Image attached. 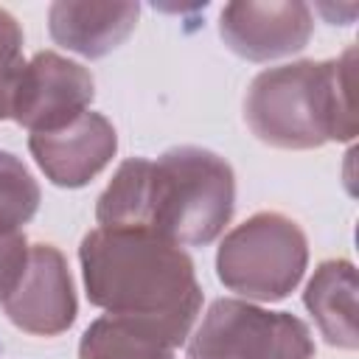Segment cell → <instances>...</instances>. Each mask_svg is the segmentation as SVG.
Listing matches in <instances>:
<instances>
[{"mask_svg": "<svg viewBox=\"0 0 359 359\" xmlns=\"http://www.w3.org/2000/svg\"><path fill=\"white\" fill-rule=\"evenodd\" d=\"M230 165L196 146L168 149L157 160H126L98 199L104 230H135L177 247L210 244L233 213Z\"/></svg>", "mask_w": 359, "mask_h": 359, "instance_id": "1", "label": "cell"}, {"mask_svg": "<svg viewBox=\"0 0 359 359\" xmlns=\"http://www.w3.org/2000/svg\"><path fill=\"white\" fill-rule=\"evenodd\" d=\"M84 286L109 314L149 317L191 328L202 292L191 258L171 241L135 230H93L81 241Z\"/></svg>", "mask_w": 359, "mask_h": 359, "instance_id": "2", "label": "cell"}, {"mask_svg": "<svg viewBox=\"0 0 359 359\" xmlns=\"http://www.w3.org/2000/svg\"><path fill=\"white\" fill-rule=\"evenodd\" d=\"M353 56L264 70L250 84L244 115L252 135L278 149H314L356 135Z\"/></svg>", "mask_w": 359, "mask_h": 359, "instance_id": "3", "label": "cell"}, {"mask_svg": "<svg viewBox=\"0 0 359 359\" xmlns=\"http://www.w3.org/2000/svg\"><path fill=\"white\" fill-rule=\"evenodd\" d=\"M309 247L303 230L280 213H258L230 230L216 269L227 289L252 300H280L303 278Z\"/></svg>", "mask_w": 359, "mask_h": 359, "instance_id": "4", "label": "cell"}, {"mask_svg": "<svg viewBox=\"0 0 359 359\" xmlns=\"http://www.w3.org/2000/svg\"><path fill=\"white\" fill-rule=\"evenodd\" d=\"M191 359H311L303 320L241 300H216L188 345Z\"/></svg>", "mask_w": 359, "mask_h": 359, "instance_id": "5", "label": "cell"}, {"mask_svg": "<svg viewBox=\"0 0 359 359\" xmlns=\"http://www.w3.org/2000/svg\"><path fill=\"white\" fill-rule=\"evenodd\" d=\"M90 101H93L90 70L53 50H42L31 62H25L11 98L8 118L31 129V135L53 132L84 115Z\"/></svg>", "mask_w": 359, "mask_h": 359, "instance_id": "6", "label": "cell"}, {"mask_svg": "<svg viewBox=\"0 0 359 359\" xmlns=\"http://www.w3.org/2000/svg\"><path fill=\"white\" fill-rule=\"evenodd\" d=\"M3 306L8 320L28 334H62L76 317L73 280L62 252L50 244H34L25 272Z\"/></svg>", "mask_w": 359, "mask_h": 359, "instance_id": "7", "label": "cell"}, {"mask_svg": "<svg viewBox=\"0 0 359 359\" xmlns=\"http://www.w3.org/2000/svg\"><path fill=\"white\" fill-rule=\"evenodd\" d=\"M311 28L314 20L306 3H230L219 20L224 45L252 62L300 50Z\"/></svg>", "mask_w": 359, "mask_h": 359, "instance_id": "8", "label": "cell"}, {"mask_svg": "<svg viewBox=\"0 0 359 359\" xmlns=\"http://www.w3.org/2000/svg\"><path fill=\"white\" fill-rule=\"evenodd\" d=\"M28 146L50 182L79 188L112 160L118 137L104 115L84 112L62 129L34 132Z\"/></svg>", "mask_w": 359, "mask_h": 359, "instance_id": "9", "label": "cell"}, {"mask_svg": "<svg viewBox=\"0 0 359 359\" xmlns=\"http://www.w3.org/2000/svg\"><path fill=\"white\" fill-rule=\"evenodd\" d=\"M188 334L165 320L107 314L84 331L79 359H171Z\"/></svg>", "mask_w": 359, "mask_h": 359, "instance_id": "10", "label": "cell"}, {"mask_svg": "<svg viewBox=\"0 0 359 359\" xmlns=\"http://www.w3.org/2000/svg\"><path fill=\"white\" fill-rule=\"evenodd\" d=\"M137 14V3H53L50 36L67 50L95 59L132 34Z\"/></svg>", "mask_w": 359, "mask_h": 359, "instance_id": "11", "label": "cell"}, {"mask_svg": "<svg viewBox=\"0 0 359 359\" xmlns=\"http://www.w3.org/2000/svg\"><path fill=\"white\" fill-rule=\"evenodd\" d=\"M306 309L337 348H356V275L348 261H325L306 286Z\"/></svg>", "mask_w": 359, "mask_h": 359, "instance_id": "12", "label": "cell"}, {"mask_svg": "<svg viewBox=\"0 0 359 359\" xmlns=\"http://www.w3.org/2000/svg\"><path fill=\"white\" fill-rule=\"evenodd\" d=\"M39 208V185L8 151H0V230L20 233Z\"/></svg>", "mask_w": 359, "mask_h": 359, "instance_id": "13", "label": "cell"}, {"mask_svg": "<svg viewBox=\"0 0 359 359\" xmlns=\"http://www.w3.org/2000/svg\"><path fill=\"white\" fill-rule=\"evenodd\" d=\"M22 67V31L17 20L0 8V118L11 115V98Z\"/></svg>", "mask_w": 359, "mask_h": 359, "instance_id": "14", "label": "cell"}, {"mask_svg": "<svg viewBox=\"0 0 359 359\" xmlns=\"http://www.w3.org/2000/svg\"><path fill=\"white\" fill-rule=\"evenodd\" d=\"M28 252H31V247L25 244L22 230L20 233L0 230V303H6V297L20 283L25 264H28Z\"/></svg>", "mask_w": 359, "mask_h": 359, "instance_id": "15", "label": "cell"}]
</instances>
